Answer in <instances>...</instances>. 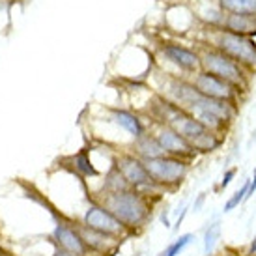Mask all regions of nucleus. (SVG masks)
Segmentation results:
<instances>
[{"label": "nucleus", "mask_w": 256, "mask_h": 256, "mask_svg": "<svg viewBox=\"0 0 256 256\" xmlns=\"http://www.w3.org/2000/svg\"><path fill=\"white\" fill-rule=\"evenodd\" d=\"M92 198L120 220L129 232L138 230L152 219V202L146 194L136 189H124L112 192H92Z\"/></svg>", "instance_id": "nucleus-1"}, {"label": "nucleus", "mask_w": 256, "mask_h": 256, "mask_svg": "<svg viewBox=\"0 0 256 256\" xmlns=\"http://www.w3.org/2000/svg\"><path fill=\"white\" fill-rule=\"evenodd\" d=\"M208 45L224 52L226 56L234 58L236 62L245 66L247 70L256 68V42L252 38L236 34L222 26H208L206 24Z\"/></svg>", "instance_id": "nucleus-2"}, {"label": "nucleus", "mask_w": 256, "mask_h": 256, "mask_svg": "<svg viewBox=\"0 0 256 256\" xmlns=\"http://www.w3.org/2000/svg\"><path fill=\"white\" fill-rule=\"evenodd\" d=\"M196 50L200 54V66H202L204 72L214 73L217 77L224 78L234 86H238L243 92H247L250 80V70H247L245 66L236 62L234 58L226 56L224 52H220L208 43H202Z\"/></svg>", "instance_id": "nucleus-3"}, {"label": "nucleus", "mask_w": 256, "mask_h": 256, "mask_svg": "<svg viewBox=\"0 0 256 256\" xmlns=\"http://www.w3.org/2000/svg\"><path fill=\"white\" fill-rule=\"evenodd\" d=\"M144 166L152 180L163 189H178L191 170V161L174 156H159L144 159Z\"/></svg>", "instance_id": "nucleus-4"}, {"label": "nucleus", "mask_w": 256, "mask_h": 256, "mask_svg": "<svg viewBox=\"0 0 256 256\" xmlns=\"http://www.w3.org/2000/svg\"><path fill=\"white\" fill-rule=\"evenodd\" d=\"M114 164L118 166V170L122 172V176L126 178V182L129 184L131 189H136L142 194H146L150 198V192L152 194H159L161 191H164L163 187L152 180L150 172L146 170L144 166V161L140 157H136L135 154L131 152H122L118 156L114 157Z\"/></svg>", "instance_id": "nucleus-5"}, {"label": "nucleus", "mask_w": 256, "mask_h": 256, "mask_svg": "<svg viewBox=\"0 0 256 256\" xmlns=\"http://www.w3.org/2000/svg\"><path fill=\"white\" fill-rule=\"evenodd\" d=\"M157 56L174 66L180 73H184V77L191 78L194 73H198L202 70L198 50L185 47L182 43L161 42L157 45Z\"/></svg>", "instance_id": "nucleus-6"}, {"label": "nucleus", "mask_w": 256, "mask_h": 256, "mask_svg": "<svg viewBox=\"0 0 256 256\" xmlns=\"http://www.w3.org/2000/svg\"><path fill=\"white\" fill-rule=\"evenodd\" d=\"M191 82L194 84V88L198 90L202 96H208L212 100H220L228 101V103H234L238 105V101L242 98L243 90H240L238 86H234L232 82H228L224 78L217 77L214 73L204 72L200 70L198 73H194L191 77Z\"/></svg>", "instance_id": "nucleus-7"}, {"label": "nucleus", "mask_w": 256, "mask_h": 256, "mask_svg": "<svg viewBox=\"0 0 256 256\" xmlns=\"http://www.w3.org/2000/svg\"><path fill=\"white\" fill-rule=\"evenodd\" d=\"M82 224L94 228V230H100L107 236L118 238V240H124L128 234H131L128 226H124L108 210H105L92 196H90V204L86 206L84 214H82Z\"/></svg>", "instance_id": "nucleus-8"}, {"label": "nucleus", "mask_w": 256, "mask_h": 256, "mask_svg": "<svg viewBox=\"0 0 256 256\" xmlns=\"http://www.w3.org/2000/svg\"><path fill=\"white\" fill-rule=\"evenodd\" d=\"M156 126L157 128L154 131V135L157 136V140H159L166 156H174L180 159H187V161H192L198 156L196 150L192 148V144L185 136L180 135L176 129H172L170 126H163V124H156Z\"/></svg>", "instance_id": "nucleus-9"}, {"label": "nucleus", "mask_w": 256, "mask_h": 256, "mask_svg": "<svg viewBox=\"0 0 256 256\" xmlns=\"http://www.w3.org/2000/svg\"><path fill=\"white\" fill-rule=\"evenodd\" d=\"M52 240H54V243L60 249L68 250V252H73V254L78 256H90V249L82 242V238H80L78 230L75 228V224H66V222L54 224Z\"/></svg>", "instance_id": "nucleus-10"}, {"label": "nucleus", "mask_w": 256, "mask_h": 256, "mask_svg": "<svg viewBox=\"0 0 256 256\" xmlns=\"http://www.w3.org/2000/svg\"><path fill=\"white\" fill-rule=\"evenodd\" d=\"M75 228L78 230V234L82 238V242L86 243V247L90 249V252H96V254H108V252L116 250V247L120 245V240H118V238L103 234L100 230H94V228L86 226L82 222H75Z\"/></svg>", "instance_id": "nucleus-11"}, {"label": "nucleus", "mask_w": 256, "mask_h": 256, "mask_svg": "<svg viewBox=\"0 0 256 256\" xmlns=\"http://www.w3.org/2000/svg\"><path fill=\"white\" fill-rule=\"evenodd\" d=\"M108 122H112L116 128H120L122 131H126L128 135H131L133 138H138L140 135H144L148 128L142 122V118L136 112L129 110V108H122V107H108Z\"/></svg>", "instance_id": "nucleus-12"}, {"label": "nucleus", "mask_w": 256, "mask_h": 256, "mask_svg": "<svg viewBox=\"0 0 256 256\" xmlns=\"http://www.w3.org/2000/svg\"><path fill=\"white\" fill-rule=\"evenodd\" d=\"M170 128L176 129L180 135L185 136L189 142H192L194 138H198L202 133H206V131H208L206 126H204L198 118H194L192 114L187 112V110L180 114L178 118H174V120H172Z\"/></svg>", "instance_id": "nucleus-13"}, {"label": "nucleus", "mask_w": 256, "mask_h": 256, "mask_svg": "<svg viewBox=\"0 0 256 256\" xmlns=\"http://www.w3.org/2000/svg\"><path fill=\"white\" fill-rule=\"evenodd\" d=\"M131 154H135L140 159H152V157L164 156V150L161 148V144L157 140V136L154 135V131H146L144 135H140L138 138H133L131 144Z\"/></svg>", "instance_id": "nucleus-14"}, {"label": "nucleus", "mask_w": 256, "mask_h": 256, "mask_svg": "<svg viewBox=\"0 0 256 256\" xmlns=\"http://www.w3.org/2000/svg\"><path fill=\"white\" fill-rule=\"evenodd\" d=\"M222 28L242 34V36L252 38L256 34V15H236V14H224L220 21Z\"/></svg>", "instance_id": "nucleus-15"}, {"label": "nucleus", "mask_w": 256, "mask_h": 256, "mask_svg": "<svg viewBox=\"0 0 256 256\" xmlns=\"http://www.w3.org/2000/svg\"><path fill=\"white\" fill-rule=\"evenodd\" d=\"M70 164H72V170L77 174L78 178H96V176H100V170L94 166L92 159H90V152L86 148L73 154L70 157Z\"/></svg>", "instance_id": "nucleus-16"}, {"label": "nucleus", "mask_w": 256, "mask_h": 256, "mask_svg": "<svg viewBox=\"0 0 256 256\" xmlns=\"http://www.w3.org/2000/svg\"><path fill=\"white\" fill-rule=\"evenodd\" d=\"M222 14L256 15V0H217Z\"/></svg>", "instance_id": "nucleus-17"}, {"label": "nucleus", "mask_w": 256, "mask_h": 256, "mask_svg": "<svg viewBox=\"0 0 256 256\" xmlns=\"http://www.w3.org/2000/svg\"><path fill=\"white\" fill-rule=\"evenodd\" d=\"M124 189H129V184L126 182V178L122 176V172L118 170V166L110 164V168L105 172V180H103V185L100 187V191L96 192H112V191H124ZM92 194V192H90Z\"/></svg>", "instance_id": "nucleus-18"}, {"label": "nucleus", "mask_w": 256, "mask_h": 256, "mask_svg": "<svg viewBox=\"0 0 256 256\" xmlns=\"http://www.w3.org/2000/svg\"><path fill=\"white\" fill-rule=\"evenodd\" d=\"M191 144H192V148L196 150V154H212V152H215V150L222 144V138L219 136V133L208 129L206 133H202V135H200L198 138H194Z\"/></svg>", "instance_id": "nucleus-19"}, {"label": "nucleus", "mask_w": 256, "mask_h": 256, "mask_svg": "<svg viewBox=\"0 0 256 256\" xmlns=\"http://www.w3.org/2000/svg\"><path fill=\"white\" fill-rule=\"evenodd\" d=\"M192 240H194V236L192 234H182L180 238H176L174 242L166 247V249L161 252V256H178L180 252H184L185 247H189L192 243Z\"/></svg>", "instance_id": "nucleus-20"}, {"label": "nucleus", "mask_w": 256, "mask_h": 256, "mask_svg": "<svg viewBox=\"0 0 256 256\" xmlns=\"http://www.w3.org/2000/svg\"><path fill=\"white\" fill-rule=\"evenodd\" d=\"M219 236H220V224L215 220V222H212V224L208 226L206 234H204V252H206V254H210V252L214 250L215 243L219 240Z\"/></svg>", "instance_id": "nucleus-21"}, {"label": "nucleus", "mask_w": 256, "mask_h": 256, "mask_svg": "<svg viewBox=\"0 0 256 256\" xmlns=\"http://www.w3.org/2000/svg\"><path fill=\"white\" fill-rule=\"evenodd\" d=\"M249 185H250V180H247L245 184L242 185V189H238V191L226 200V204H224V214L226 212H232L234 208H238L242 204L243 200H247V192H249Z\"/></svg>", "instance_id": "nucleus-22"}, {"label": "nucleus", "mask_w": 256, "mask_h": 256, "mask_svg": "<svg viewBox=\"0 0 256 256\" xmlns=\"http://www.w3.org/2000/svg\"><path fill=\"white\" fill-rule=\"evenodd\" d=\"M236 168H230V170H226V174L222 176V180H220V185H219V189H226L228 185H230V182H232V178L236 176Z\"/></svg>", "instance_id": "nucleus-23"}, {"label": "nucleus", "mask_w": 256, "mask_h": 256, "mask_svg": "<svg viewBox=\"0 0 256 256\" xmlns=\"http://www.w3.org/2000/svg\"><path fill=\"white\" fill-rule=\"evenodd\" d=\"M256 192V168H254V176L250 180V185H249V192H247V198H250L252 194Z\"/></svg>", "instance_id": "nucleus-24"}, {"label": "nucleus", "mask_w": 256, "mask_h": 256, "mask_svg": "<svg viewBox=\"0 0 256 256\" xmlns=\"http://www.w3.org/2000/svg\"><path fill=\"white\" fill-rule=\"evenodd\" d=\"M52 256H78V254H73V252H68V250H64V249H60L58 247L56 250H54V254Z\"/></svg>", "instance_id": "nucleus-25"}, {"label": "nucleus", "mask_w": 256, "mask_h": 256, "mask_svg": "<svg viewBox=\"0 0 256 256\" xmlns=\"http://www.w3.org/2000/svg\"><path fill=\"white\" fill-rule=\"evenodd\" d=\"M185 215H187V210H184V212H182V215H180V217H178V220H176V226H174V228H176V230H178V228L182 226V222H184Z\"/></svg>", "instance_id": "nucleus-26"}, {"label": "nucleus", "mask_w": 256, "mask_h": 256, "mask_svg": "<svg viewBox=\"0 0 256 256\" xmlns=\"http://www.w3.org/2000/svg\"><path fill=\"white\" fill-rule=\"evenodd\" d=\"M202 202H204V194H200L198 200H196V204H194V212H198L200 206H202Z\"/></svg>", "instance_id": "nucleus-27"}, {"label": "nucleus", "mask_w": 256, "mask_h": 256, "mask_svg": "<svg viewBox=\"0 0 256 256\" xmlns=\"http://www.w3.org/2000/svg\"><path fill=\"white\" fill-rule=\"evenodd\" d=\"M250 250H252V252L256 250V238H254V242H252V247H250Z\"/></svg>", "instance_id": "nucleus-28"}]
</instances>
